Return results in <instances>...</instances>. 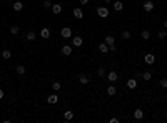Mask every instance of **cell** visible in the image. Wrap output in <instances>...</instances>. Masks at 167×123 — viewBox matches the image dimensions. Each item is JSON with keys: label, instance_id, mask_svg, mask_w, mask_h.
Masks as SVG:
<instances>
[{"label": "cell", "instance_id": "1", "mask_svg": "<svg viewBox=\"0 0 167 123\" xmlns=\"http://www.w3.org/2000/svg\"><path fill=\"white\" fill-rule=\"evenodd\" d=\"M97 15L99 17H100V19H107V17H109V8H107V7H99L97 8Z\"/></svg>", "mask_w": 167, "mask_h": 123}, {"label": "cell", "instance_id": "2", "mask_svg": "<svg viewBox=\"0 0 167 123\" xmlns=\"http://www.w3.org/2000/svg\"><path fill=\"white\" fill-rule=\"evenodd\" d=\"M84 45V38L82 37H74L72 38V47L74 48H80Z\"/></svg>", "mask_w": 167, "mask_h": 123}, {"label": "cell", "instance_id": "3", "mask_svg": "<svg viewBox=\"0 0 167 123\" xmlns=\"http://www.w3.org/2000/svg\"><path fill=\"white\" fill-rule=\"evenodd\" d=\"M107 80H109L110 83H115V81L119 80V73H117V72H109V73H107Z\"/></svg>", "mask_w": 167, "mask_h": 123}, {"label": "cell", "instance_id": "4", "mask_svg": "<svg viewBox=\"0 0 167 123\" xmlns=\"http://www.w3.org/2000/svg\"><path fill=\"white\" fill-rule=\"evenodd\" d=\"M39 35H40L44 40H47L49 37H50V28H49V27H44V28L39 32Z\"/></svg>", "mask_w": 167, "mask_h": 123}, {"label": "cell", "instance_id": "5", "mask_svg": "<svg viewBox=\"0 0 167 123\" xmlns=\"http://www.w3.org/2000/svg\"><path fill=\"white\" fill-rule=\"evenodd\" d=\"M154 3L150 2V0H146V2H144V5H142V8H144V12H152L154 10Z\"/></svg>", "mask_w": 167, "mask_h": 123}, {"label": "cell", "instance_id": "6", "mask_svg": "<svg viewBox=\"0 0 167 123\" xmlns=\"http://www.w3.org/2000/svg\"><path fill=\"white\" fill-rule=\"evenodd\" d=\"M60 35L64 38H70L72 37V30H70V27H64V28L60 30Z\"/></svg>", "mask_w": 167, "mask_h": 123}, {"label": "cell", "instance_id": "7", "mask_svg": "<svg viewBox=\"0 0 167 123\" xmlns=\"http://www.w3.org/2000/svg\"><path fill=\"white\" fill-rule=\"evenodd\" d=\"M50 10H52V13H55V15H58V13H62V5H60V3H52Z\"/></svg>", "mask_w": 167, "mask_h": 123}, {"label": "cell", "instance_id": "8", "mask_svg": "<svg viewBox=\"0 0 167 123\" xmlns=\"http://www.w3.org/2000/svg\"><path fill=\"white\" fill-rule=\"evenodd\" d=\"M144 62H146L147 65H152V63L155 62V57H154V53H147V55L144 57Z\"/></svg>", "mask_w": 167, "mask_h": 123}, {"label": "cell", "instance_id": "9", "mask_svg": "<svg viewBox=\"0 0 167 123\" xmlns=\"http://www.w3.org/2000/svg\"><path fill=\"white\" fill-rule=\"evenodd\" d=\"M47 102L50 103V105H55V103L58 102V95H57V93H52V95H49V97H47Z\"/></svg>", "mask_w": 167, "mask_h": 123}, {"label": "cell", "instance_id": "10", "mask_svg": "<svg viewBox=\"0 0 167 123\" xmlns=\"http://www.w3.org/2000/svg\"><path fill=\"white\" fill-rule=\"evenodd\" d=\"M72 50H74V47H72V45H64V47H62V53H64L65 57H69L70 53H72Z\"/></svg>", "mask_w": 167, "mask_h": 123}, {"label": "cell", "instance_id": "11", "mask_svg": "<svg viewBox=\"0 0 167 123\" xmlns=\"http://www.w3.org/2000/svg\"><path fill=\"white\" fill-rule=\"evenodd\" d=\"M127 88L129 90H135V88H137V80H135V78L127 80Z\"/></svg>", "mask_w": 167, "mask_h": 123}, {"label": "cell", "instance_id": "12", "mask_svg": "<svg viewBox=\"0 0 167 123\" xmlns=\"http://www.w3.org/2000/svg\"><path fill=\"white\" fill-rule=\"evenodd\" d=\"M12 8H13L15 12H20L22 8H24V3H22L20 0H17V2H13V3H12Z\"/></svg>", "mask_w": 167, "mask_h": 123}, {"label": "cell", "instance_id": "13", "mask_svg": "<svg viewBox=\"0 0 167 123\" xmlns=\"http://www.w3.org/2000/svg\"><path fill=\"white\" fill-rule=\"evenodd\" d=\"M74 17L75 19H84V12H82V8H74Z\"/></svg>", "mask_w": 167, "mask_h": 123}, {"label": "cell", "instance_id": "14", "mask_svg": "<svg viewBox=\"0 0 167 123\" xmlns=\"http://www.w3.org/2000/svg\"><path fill=\"white\" fill-rule=\"evenodd\" d=\"M79 81H80V83H82V85H87L89 81H90V78H89V75H85V73H82V75L79 77Z\"/></svg>", "mask_w": 167, "mask_h": 123}, {"label": "cell", "instance_id": "15", "mask_svg": "<svg viewBox=\"0 0 167 123\" xmlns=\"http://www.w3.org/2000/svg\"><path fill=\"white\" fill-rule=\"evenodd\" d=\"M115 93H117V88H115L114 85H109V86H107V95H109V97H114Z\"/></svg>", "mask_w": 167, "mask_h": 123}, {"label": "cell", "instance_id": "16", "mask_svg": "<svg viewBox=\"0 0 167 123\" xmlns=\"http://www.w3.org/2000/svg\"><path fill=\"white\" fill-rule=\"evenodd\" d=\"M134 118H135V120H142V118H144V112L141 110V108H137V110L134 112Z\"/></svg>", "mask_w": 167, "mask_h": 123}, {"label": "cell", "instance_id": "17", "mask_svg": "<svg viewBox=\"0 0 167 123\" xmlns=\"http://www.w3.org/2000/svg\"><path fill=\"white\" fill-rule=\"evenodd\" d=\"M37 38V33H35V32H27V40H29V42H34V40Z\"/></svg>", "mask_w": 167, "mask_h": 123}, {"label": "cell", "instance_id": "18", "mask_svg": "<svg viewBox=\"0 0 167 123\" xmlns=\"http://www.w3.org/2000/svg\"><path fill=\"white\" fill-rule=\"evenodd\" d=\"M99 50H100L102 53H107V52H109V45H107L105 42H104V43H100V45H99Z\"/></svg>", "mask_w": 167, "mask_h": 123}, {"label": "cell", "instance_id": "19", "mask_svg": "<svg viewBox=\"0 0 167 123\" xmlns=\"http://www.w3.org/2000/svg\"><path fill=\"white\" fill-rule=\"evenodd\" d=\"M114 8H115L117 12H120V10L124 8V3L120 2V0H117V2H114Z\"/></svg>", "mask_w": 167, "mask_h": 123}, {"label": "cell", "instance_id": "20", "mask_svg": "<svg viewBox=\"0 0 167 123\" xmlns=\"http://www.w3.org/2000/svg\"><path fill=\"white\" fill-rule=\"evenodd\" d=\"M15 72H17V75H24L25 73V67L24 65H17L15 67Z\"/></svg>", "mask_w": 167, "mask_h": 123}, {"label": "cell", "instance_id": "21", "mask_svg": "<svg viewBox=\"0 0 167 123\" xmlns=\"http://www.w3.org/2000/svg\"><path fill=\"white\" fill-rule=\"evenodd\" d=\"M141 37H142V40H149V38H150V32H149V30H142Z\"/></svg>", "mask_w": 167, "mask_h": 123}, {"label": "cell", "instance_id": "22", "mask_svg": "<svg viewBox=\"0 0 167 123\" xmlns=\"http://www.w3.org/2000/svg\"><path fill=\"white\" fill-rule=\"evenodd\" d=\"M142 78L146 80V81H149V80L152 78V72H149V70L147 72H142Z\"/></svg>", "mask_w": 167, "mask_h": 123}, {"label": "cell", "instance_id": "23", "mask_svg": "<svg viewBox=\"0 0 167 123\" xmlns=\"http://www.w3.org/2000/svg\"><path fill=\"white\" fill-rule=\"evenodd\" d=\"M10 57H12V52H10V50H3V52H2V58H3V60H8Z\"/></svg>", "mask_w": 167, "mask_h": 123}, {"label": "cell", "instance_id": "24", "mask_svg": "<svg viewBox=\"0 0 167 123\" xmlns=\"http://www.w3.org/2000/svg\"><path fill=\"white\" fill-rule=\"evenodd\" d=\"M10 33H12V35H19V33H20V28H19L17 25H12V27H10Z\"/></svg>", "mask_w": 167, "mask_h": 123}, {"label": "cell", "instance_id": "25", "mask_svg": "<svg viewBox=\"0 0 167 123\" xmlns=\"http://www.w3.org/2000/svg\"><path fill=\"white\" fill-rule=\"evenodd\" d=\"M64 118H65L67 121L74 120V112H65V113H64Z\"/></svg>", "mask_w": 167, "mask_h": 123}, {"label": "cell", "instance_id": "26", "mask_svg": "<svg viewBox=\"0 0 167 123\" xmlns=\"http://www.w3.org/2000/svg\"><path fill=\"white\" fill-rule=\"evenodd\" d=\"M157 37H159L160 40H164V38L167 37V32H165V28H162L160 32H157Z\"/></svg>", "mask_w": 167, "mask_h": 123}, {"label": "cell", "instance_id": "27", "mask_svg": "<svg viewBox=\"0 0 167 123\" xmlns=\"http://www.w3.org/2000/svg\"><path fill=\"white\" fill-rule=\"evenodd\" d=\"M114 42H115V38L112 37V35H107V37H105V43L107 45H114Z\"/></svg>", "mask_w": 167, "mask_h": 123}, {"label": "cell", "instance_id": "28", "mask_svg": "<svg viewBox=\"0 0 167 123\" xmlns=\"http://www.w3.org/2000/svg\"><path fill=\"white\" fill-rule=\"evenodd\" d=\"M52 88H53V92H58V90L62 88V85H60V81H53L52 83Z\"/></svg>", "mask_w": 167, "mask_h": 123}, {"label": "cell", "instance_id": "29", "mask_svg": "<svg viewBox=\"0 0 167 123\" xmlns=\"http://www.w3.org/2000/svg\"><path fill=\"white\" fill-rule=\"evenodd\" d=\"M120 37H122L124 40H129L130 37H132V33H130V32H122V35H120Z\"/></svg>", "mask_w": 167, "mask_h": 123}, {"label": "cell", "instance_id": "30", "mask_svg": "<svg viewBox=\"0 0 167 123\" xmlns=\"http://www.w3.org/2000/svg\"><path fill=\"white\" fill-rule=\"evenodd\" d=\"M97 75L99 77H105L107 73H105V68H99V70H97Z\"/></svg>", "mask_w": 167, "mask_h": 123}, {"label": "cell", "instance_id": "31", "mask_svg": "<svg viewBox=\"0 0 167 123\" xmlns=\"http://www.w3.org/2000/svg\"><path fill=\"white\" fill-rule=\"evenodd\" d=\"M159 85L162 86V88H167V78H162V80L159 81Z\"/></svg>", "mask_w": 167, "mask_h": 123}, {"label": "cell", "instance_id": "32", "mask_svg": "<svg viewBox=\"0 0 167 123\" xmlns=\"http://www.w3.org/2000/svg\"><path fill=\"white\" fill-rule=\"evenodd\" d=\"M52 7V2H50V0H45V2H44V8H50Z\"/></svg>", "mask_w": 167, "mask_h": 123}, {"label": "cell", "instance_id": "33", "mask_svg": "<svg viewBox=\"0 0 167 123\" xmlns=\"http://www.w3.org/2000/svg\"><path fill=\"white\" fill-rule=\"evenodd\" d=\"M109 50H110V52H115L117 48H115V45H109Z\"/></svg>", "mask_w": 167, "mask_h": 123}, {"label": "cell", "instance_id": "34", "mask_svg": "<svg viewBox=\"0 0 167 123\" xmlns=\"http://www.w3.org/2000/svg\"><path fill=\"white\" fill-rule=\"evenodd\" d=\"M79 2H80V5H87L89 0H79Z\"/></svg>", "mask_w": 167, "mask_h": 123}, {"label": "cell", "instance_id": "35", "mask_svg": "<svg viewBox=\"0 0 167 123\" xmlns=\"http://www.w3.org/2000/svg\"><path fill=\"white\" fill-rule=\"evenodd\" d=\"M110 123H119V118H110Z\"/></svg>", "mask_w": 167, "mask_h": 123}, {"label": "cell", "instance_id": "36", "mask_svg": "<svg viewBox=\"0 0 167 123\" xmlns=\"http://www.w3.org/2000/svg\"><path fill=\"white\" fill-rule=\"evenodd\" d=\"M2 98H3V90L0 88V100H2Z\"/></svg>", "mask_w": 167, "mask_h": 123}, {"label": "cell", "instance_id": "37", "mask_svg": "<svg viewBox=\"0 0 167 123\" xmlns=\"http://www.w3.org/2000/svg\"><path fill=\"white\" fill-rule=\"evenodd\" d=\"M164 28H167V20H164Z\"/></svg>", "mask_w": 167, "mask_h": 123}, {"label": "cell", "instance_id": "38", "mask_svg": "<svg viewBox=\"0 0 167 123\" xmlns=\"http://www.w3.org/2000/svg\"><path fill=\"white\" fill-rule=\"evenodd\" d=\"M104 2H105V3H110V2H112V0H104Z\"/></svg>", "mask_w": 167, "mask_h": 123}, {"label": "cell", "instance_id": "39", "mask_svg": "<svg viewBox=\"0 0 167 123\" xmlns=\"http://www.w3.org/2000/svg\"><path fill=\"white\" fill-rule=\"evenodd\" d=\"M7 2H13V0H7Z\"/></svg>", "mask_w": 167, "mask_h": 123}, {"label": "cell", "instance_id": "40", "mask_svg": "<svg viewBox=\"0 0 167 123\" xmlns=\"http://www.w3.org/2000/svg\"><path fill=\"white\" fill-rule=\"evenodd\" d=\"M165 102H167V95H165Z\"/></svg>", "mask_w": 167, "mask_h": 123}, {"label": "cell", "instance_id": "41", "mask_svg": "<svg viewBox=\"0 0 167 123\" xmlns=\"http://www.w3.org/2000/svg\"><path fill=\"white\" fill-rule=\"evenodd\" d=\"M165 118H167V112H165Z\"/></svg>", "mask_w": 167, "mask_h": 123}]
</instances>
